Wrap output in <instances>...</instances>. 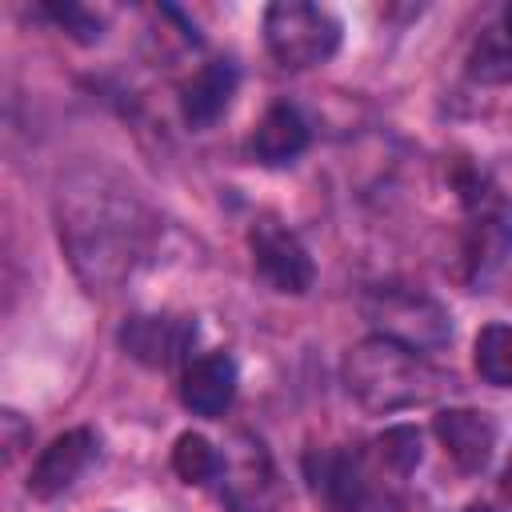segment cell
<instances>
[{
  "instance_id": "cell-15",
  "label": "cell",
  "mask_w": 512,
  "mask_h": 512,
  "mask_svg": "<svg viewBox=\"0 0 512 512\" xmlns=\"http://www.w3.org/2000/svg\"><path fill=\"white\" fill-rule=\"evenodd\" d=\"M472 364L480 380L496 388H512V324H488L480 328L472 344Z\"/></svg>"
},
{
  "instance_id": "cell-4",
  "label": "cell",
  "mask_w": 512,
  "mask_h": 512,
  "mask_svg": "<svg viewBox=\"0 0 512 512\" xmlns=\"http://www.w3.org/2000/svg\"><path fill=\"white\" fill-rule=\"evenodd\" d=\"M384 472H392L376 452H320L308 460V476L316 492L336 512H388V488ZM396 476V472H392Z\"/></svg>"
},
{
  "instance_id": "cell-3",
  "label": "cell",
  "mask_w": 512,
  "mask_h": 512,
  "mask_svg": "<svg viewBox=\"0 0 512 512\" xmlns=\"http://www.w3.org/2000/svg\"><path fill=\"white\" fill-rule=\"evenodd\" d=\"M264 44L284 68H316L340 48V20L304 0H276L264 8Z\"/></svg>"
},
{
  "instance_id": "cell-18",
  "label": "cell",
  "mask_w": 512,
  "mask_h": 512,
  "mask_svg": "<svg viewBox=\"0 0 512 512\" xmlns=\"http://www.w3.org/2000/svg\"><path fill=\"white\" fill-rule=\"evenodd\" d=\"M68 36H76L80 44H92V40H100V20L88 12V8H80V4H48L44 8Z\"/></svg>"
},
{
  "instance_id": "cell-19",
  "label": "cell",
  "mask_w": 512,
  "mask_h": 512,
  "mask_svg": "<svg viewBox=\"0 0 512 512\" xmlns=\"http://www.w3.org/2000/svg\"><path fill=\"white\" fill-rule=\"evenodd\" d=\"M464 512H500V508H492V504H468Z\"/></svg>"
},
{
  "instance_id": "cell-5",
  "label": "cell",
  "mask_w": 512,
  "mask_h": 512,
  "mask_svg": "<svg viewBox=\"0 0 512 512\" xmlns=\"http://www.w3.org/2000/svg\"><path fill=\"white\" fill-rule=\"evenodd\" d=\"M364 316L372 320L376 336H388V340H396L412 352L440 348L452 336L448 312L432 296L412 292V288H376V292H368Z\"/></svg>"
},
{
  "instance_id": "cell-2",
  "label": "cell",
  "mask_w": 512,
  "mask_h": 512,
  "mask_svg": "<svg viewBox=\"0 0 512 512\" xmlns=\"http://www.w3.org/2000/svg\"><path fill=\"white\" fill-rule=\"evenodd\" d=\"M444 384L448 380L440 368H432L420 352L388 336H368L344 356V388L368 412H400L412 404H428Z\"/></svg>"
},
{
  "instance_id": "cell-8",
  "label": "cell",
  "mask_w": 512,
  "mask_h": 512,
  "mask_svg": "<svg viewBox=\"0 0 512 512\" xmlns=\"http://www.w3.org/2000/svg\"><path fill=\"white\" fill-rule=\"evenodd\" d=\"M224 500L232 512H272L276 500V472L260 440L240 436L236 452L224 460Z\"/></svg>"
},
{
  "instance_id": "cell-9",
  "label": "cell",
  "mask_w": 512,
  "mask_h": 512,
  "mask_svg": "<svg viewBox=\"0 0 512 512\" xmlns=\"http://www.w3.org/2000/svg\"><path fill=\"white\" fill-rule=\"evenodd\" d=\"M432 432H436V440L444 444L448 460L460 472H484L492 452H496V424H492L488 412H476V408H444V412H436Z\"/></svg>"
},
{
  "instance_id": "cell-13",
  "label": "cell",
  "mask_w": 512,
  "mask_h": 512,
  "mask_svg": "<svg viewBox=\"0 0 512 512\" xmlns=\"http://www.w3.org/2000/svg\"><path fill=\"white\" fill-rule=\"evenodd\" d=\"M308 120L300 116V108H292V104H272L264 116H260V124H256V132H252V140H248V152H252V160L256 164H264V168H284V164H292L304 148H308Z\"/></svg>"
},
{
  "instance_id": "cell-10",
  "label": "cell",
  "mask_w": 512,
  "mask_h": 512,
  "mask_svg": "<svg viewBox=\"0 0 512 512\" xmlns=\"http://www.w3.org/2000/svg\"><path fill=\"white\" fill-rule=\"evenodd\" d=\"M236 84H240V72H236L232 60H208L200 72H192L184 80V88H180V116H184V124L196 128V132L212 128L228 112V104L236 96Z\"/></svg>"
},
{
  "instance_id": "cell-1",
  "label": "cell",
  "mask_w": 512,
  "mask_h": 512,
  "mask_svg": "<svg viewBox=\"0 0 512 512\" xmlns=\"http://www.w3.org/2000/svg\"><path fill=\"white\" fill-rule=\"evenodd\" d=\"M60 236L76 272L92 288H104L124 280L140 260L148 216L132 192L92 176L84 184L60 188Z\"/></svg>"
},
{
  "instance_id": "cell-17",
  "label": "cell",
  "mask_w": 512,
  "mask_h": 512,
  "mask_svg": "<svg viewBox=\"0 0 512 512\" xmlns=\"http://www.w3.org/2000/svg\"><path fill=\"white\" fill-rule=\"evenodd\" d=\"M372 452L396 472V476H408L416 464H420V432L412 424H396V428H384V436H376Z\"/></svg>"
},
{
  "instance_id": "cell-14",
  "label": "cell",
  "mask_w": 512,
  "mask_h": 512,
  "mask_svg": "<svg viewBox=\"0 0 512 512\" xmlns=\"http://www.w3.org/2000/svg\"><path fill=\"white\" fill-rule=\"evenodd\" d=\"M468 76L476 84H508L512 80V8L500 12V20H492L472 52H468Z\"/></svg>"
},
{
  "instance_id": "cell-16",
  "label": "cell",
  "mask_w": 512,
  "mask_h": 512,
  "mask_svg": "<svg viewBox=\"0 0 512 512\" xmlns=\"http://www.w3.org/2000/svg\"><path fill=\"white\" fill-rule=\"evenodd\" d=\"M172 468L184 484H212L224 472V456L200 432H184L172 448Z\"/></svg>"
},
{
  "instance_id": "cell-7",
  "label": "cell",
  "mask_w": 512,
  "mask_h": 512,
  "mask_svg": "<svg viewBox=\"0 0 512 512\" xmlns=\"http://www.w3.org/2000/svg\"><path fill=\"white\" fill-rule=\"evenodd\" d=\"M92 460H96V436H92V428H68V432H60L36 456V464L28 472V492L36 500H56V496H64L84 476V468Z\"/></svg>"
},
{
  "instance_id": "cell-11",
  "label": "cell",
  "mask_w": 512,
  "mask_h": 512,
  "mask_svg": "<svg viewBox=\"0 0 512 512\" xmlns=\"http://www.w3.org/2000/svg\"><path fill=\"white\" fill-rule=\"evenodd\" d=\"M236 396V360L228 352H204L188 360L180 376V400L196 416H220Z\"/></svg>"
},
{
  "instance_id": "cell-6",
  "label": "cell",
  "mask_w": 512,
  "mask_h": 512,
  "mask_svg": "<svg viewBox=\"0 0 512 512\" xmlns=\"http://www.w3.org/2000/svg\"><path fill=\"white\" fill-rule=\"evenodd\" d=\"M248 248H252V264L256 272L284 296H304L316 280L312 256L300 244V236L292 228H284L276 216H260L248 232Z\"/></svg>"
},
{
  "instance_id": "cell-12",
  "label": "cell",
  "mask_w": 512,
  "mask_h": 512,
  "mask_svg": "<svg viewBox=\"0 0 512 512\" xmlns=\"http://www.w3.org/2000/svg\"><path fill=\"white\" fill-rule=\"evenodd\" d=\"M192 336H196V328L188 320H176V316H132L120 328V344L128 348V356L148 364V368L176 364Z\"/></svg>"
}]
</instances>
